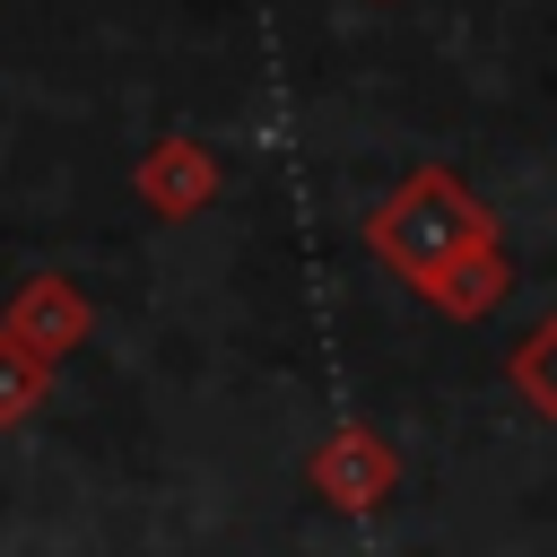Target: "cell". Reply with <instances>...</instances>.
Returning <instances> with one entry per match:
<instances>
[{
    "mask_svg": "<svg viewBox=\"0 0 557 557\" xmlns=\"http://www.w3.org/2000/svg\"><path fill=\"white\" fill-rule=\"evenodd\" d=\"M366 244H374L383 270H400L409 287H426V278H435L444 261H461L470 244H505V235H496V209H487L453 165H418V174H400V183L374 200Z\"/></svg>",
    "mask_w": 557,
    "mask_h": 557,
    "instance_id": "6da1fadb",
    "label": "cell"
},
{
    "mask_svg": "<svg viewBox=\"0 0 557 557\" xmlns=\"http://www.w3.org/2000/svg\"><path fill=\"white\" fill-rule=\"evenodd\" d=\"M305 487L331 505V513H383L392 487H400V453L374 435V426H331L313 453H305Z\"/></svg>",
    "mask_w": 557,
    "mask_h": 557,
    "instance_id": "7a4b0ae2",
    "label": "cell"
},
{
    "mask_svg": "<svg viewBox=\"0 0 557 557\" xmlns=\"http://www.w3.org/2000/svg\"><path fill=\"white\" fill-rule=\"evenodd\" d=\"M0 331L52 366V357H70V348L87 339V305H78V287H70V278H35V287H17V305H9V322H0Z\"/></svg>",
    "mask_w": 557,
    "mask_h": 557,
    "instance_id": "3957f363",
    "label": "cell"
},
{
    "mask_svg": "<svg viewBox=\"0 0 557 557\" xmlns=\"http://www.w3.org/2000/svg\"><path fill=\"white\" fill-rule=\"evenodd\" d=\"M505 287H513L505 244H470V252H461V261H444L418 296H426L444 322H479V313H496V305H505Z\"/></svg>",
    "mask_w": 557,
    "mask_h": 557,
    "instance_id": "277c9868",
    "label": "cell"
},
{
    "mask_svg": "<svg viewBox=\"0 0 557 557\" xmlns=\"http://www.w3.org/2000/svg\"><path fill=\"white\" fill-rule=\"evenodd\" d=\"M139 191H148V209H157V218H191V209H209L218 165H209V148H200V139H165V148L139 165Z\"/></svg>",
    "mask_w": 557,
    "mask_h": 557,
    "instance_id": "5b68a950",
    "label": "cell"
},
{
    "mask_svg": "<svg viewBox=\"0 0 557 557\" xmlns=\"http://www.w3.org/2000/svg\"><path fill=\"white\" fill-rule=\"evenodd\" d=\"M505 383L522 392V409H531V418H548V426H557V313H540V322L505 348Z\"/></svg>",
    "mask_w": 557,
    "mask_h": 557,
    "instance_id": "8992f818",
    "label": "cell"
},
{
    "mask_svg": "<svg viewBox=\"0 0 557 557\" xmlns=\"http://www.w3.org/2000/svg\"><path fill=\"white\" fill-rule=\"evenodd\" d=\"M44 392H52V366L0 331V426H26V418L44 409Z\"/></svg>",
    "mask_w": 557,
    "mask_h": 557,
    "instance_id": "52a82bcc",
    "label": "cell"
}]
</instances>
